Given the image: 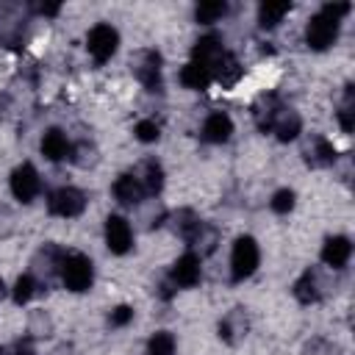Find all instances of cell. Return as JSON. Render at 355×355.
Segmentation results:
<instances>
[{"label":"cell","mask_w":355,"mask_h":355,"mask_svg":"<svg viewBox=\"0 0 355 355\" xmlns=\"http://www.w3.org/2000/svg\"><path fill=\"white\" fill-rule=\"evenodd\" d=\"M349 11V3H327L305 25V42L311 50H327L338 39V22Z\"/></svg>","instance_id":"cell-1"},{"label":"cell","mask_w":355,"mask_h":355,"mask_svg":"<svg viewBox=\"0 0 355 355\" xmlns=\"http://www.w3.org/2000/svg\"><path fill=\"white\" fill-rule=\"evenodd\" d=\"M61 280L69 291L80 294V291H89L92 283H94V266H92V258L83 255V252H69L61 258Z\"/></svg>","instance_id":"cell-2"},{"label":"cell","mask_w":355,"mask_h":355,"mask_svg":"<svg viewBox=\"0 0 355 355\" xmlns=\"http://www.w3.org/2000/svg\"><path fill=\"white\" fill-rule=\"evenodd\" d=\"M258 261H261V250H258L255 239L252 236H239L233 241V252H230V277H233V283L247 280L258 269Z\"/></svg>","instance_id":"cell-3"},{"label":"cell","mask_w":355,"mask_h":355,"mask_svg":"<svg viewBox=\"0 0 355 355\" xmlns=\"http://www.w3.org/2000/svg\"><path fill=\"white\" fill-rule=\"evenodd\" d=\"M86 47H89V55L94 58V64H105V61L116 53V47H119V33H116V28H111V25H105V22L94 25V28L89 31V36H86Z\"/></svg>","instance_id":"cell-4"},{"label":"cell","mask_w":355,"mask_h":355,"mask_svg":"<svg viewBox=\"0 0 355 355\" xmlns=\"http://www.w3.org/2000/svg\"><path fill=\"white\" fill-rule=\"evenodd\" d=\"M83 208H86V194L75 186H61L47 197V211L55 216H64V219L80 216Z\"/></svg>","instance_id":"cell-5"},{"label":"cell","mask_w":355,"mask_h":355,"mask_svg":"<svg viewBox=\"0 0 355 355\" xmlns=\"http://www.w3.org/2000/svg\"><path fill=\"white\" fill-rule=\"evenodd\" d=\"M42 189V180H39V172L33 164H19L14 172H11V194L19 200V202H31Z\"/></svg>","instance_id":"cell-6"},{"label":"cell","mask_w":355,"mask_h":355,"mask_svg":"<svg viewBox=\"0 0 355 355\" xmlns=\"http://www.w3.org/2000/svg\"><path fill=\"white\" fill-rule=\"evenodd\" d=\"M225 53H227V50L222 47V39L214 36V33H208V36H202V39L194 42V47H191V61L200 64V67H205V69L211 72V78H214V69L219 67V61H222Z\"/></svg>","instance_id":"cell-7"},{"label":"cell","mask_w":355,"mask_h":355,"mask_svg":"<svg viewBox=\"0 0 355 355\" xmlns=\"http://www.w3.org/2000/svg\"><path fill=\"white\" fill-rule=\"evenodd\" d=\"M105 247L114 252V255H125L130 247H133V230L128 225L125 216H116L111 214L105 219Z\"/></svg>","instance_id":"cell-8"},{"label":"cell","mask_w":355,"mask_h":355,"mask_svg":"<svg viewBox=\"0 0 355 355\" xmlns=\"http://www.w3.org/2000/svg\"><path fill=\"white\" fill-rule=\"evenodd\" d=\"M136 78L147 92H161V55L155 50H144L136 61Z\"/></svg>","instance_id":"cell-9"},{"label":"cell","mask_w":355,"mask_h":355,"mask_svg":"<svg viewBox=\"0 0 355 355\" xmlns=\"http://www.w3.org/2000/svg\"><path fill=\"white\" fill-rule=\"evenodd\" d=\"M172 283L180 286V288H191L200 283V255L194 252H183L175 263H172V272H169Z\"/></svg>","instance_id":"cell-10"},{"label":"cell","mask_w":355,"mask_h":355,"mask_svg":"<svg viewBox=\"0 0 355 355\" xmlns=\"http://www.w3.org/2000/svg\"><path fill=\"white\" fill-rule=\"evenodd\" d=\"M230 133H233V119H230L227 114L214 111V114L205 116V122H202V139H205V141L222 144V141L230 139Z\"/></svg>","instance_id":"cell-11"},{"label":"cell","mask_w":355,"mask_h":355,"mask_svg":"<svg viewBox=\"0 0 355 355\" xmlns=\"http://www.w3.org/2000/svg\"><path fill=\"white\" fill-rule=\"evenodd\" d=\"M349 255H352V244H349L347 236H330V239L324 241V247H322V261H324L327 266H333V269L347 266Z\"/></svg>","instance_id":"cell-12"},{"label":"cell","mask_w":355,"mask_h":355,"mask_svg":"<svg viewBox=\"0 0 355 355\" xmlns=\"http://www.w3.org/2000/svg\"><path fill=\"white\" fill-rule=\"evenodd\" d=\"M69 153H72V144H69V139H67L64 130L50 128V130L42 136V155H44L47 161H64Z\"/></svg>","instance_id":"cell-13"},{"label":"cell","mask_w":355,"mask_h":355,"mask_svg":"<svg viewBox=\"0 0 355 355\" xmlns=\"http://www.w3.org/2000/svg\"><path fill=\"white\" fill-rule=\"evenodd\" d=\"M272 130H275V136H277L280 141H291V139L300 136V130H302V119H300L297 111H291V108L283 105V108L277 111L275 122H272Z\"/></svg>","instance_id":"cell-14"},{"label":"cell","mask_w":355,"mask_h":355,"mask_svg":"<svg viewBox=\"0 0 355 355\" xmlns=\"http://www.w3.org/2000/svg\"><path fill=\"white\" fill-rule=\"evenodd\" d=\"M114 197L122 202V205H136L141 197H144V189H141V180L136 175H119L114 180Z\"/></svg>","instance_id":"cell-15"},{"label":"cell","mask_w":355,"mask_h":355,"mask_svg":"<svg viewBox=\"0 0 355 355\" xmlns=\"http://www.w3.org/2000/svg\"><path fill=\"white\" fill-rule=\"evenodd\" d=\"M305 161L311 166H333L336 164V147L324 136H313V144L305 147Z\"/></svg>","instance_id":"cell-16"},{"label":"cell","mask_w":355,"mask_h":355,"mask_svg":"<svg viewBox=\"0 0 355 355\" xmlns=\"http://www.w3.org/2000/svg\"><path fill=\"white\" fill-rule=\"evenodd\" d=\"M283 105L277 103V97L275 94H263L258 103H255V108H252V116H255V125L266 133V130H272V122H275V116H277V111H280Z\"/></svg>","instance_id":"cell-17"},{"label":"cell","mask_w":355,"mask_h":355,"mask_svg":"<svg viewBox=\"0 0 355 355\" xmlns=\"http://www.w3.org/2000/svg\"><path fill=\"white\" fill-rule=\"evenodd\" d=\"M241 75H244V69H241V64L236 61V55H233V53H225V55H222V61H219V67L214 69V80H219L225 89L236 86Z\"/></svg>","instance_id":"cell-18"},{"label":"cell","mask_w":355,"mask_h":355,"mask_svg":"<svg viewBox=\"0 0 355 355\" xmlns=\"http://www.w3.org/2000/svg\"><path fill=\"white\" fill-rule=\"evenodd\" d=\"M294 297L300 300V302H305V305H311V302H316L319 297H322V291H319V277H316V272H302V277L294 283Z\"/></svg>","instance_id":"cell-19"},{"label":"cell","mask_w":355,"mask_h":355,"mask_svg":"<svg viewBox=\"0 0 355 355\" xmlns=\"http://www.w3.org/2000/svg\"><path fill=\"white\" fill-rule=\"evenodd\" d=\"M214 78H211V72L205 69V67H200V64H194V61H189L183 69H180V83L186 86V89H205L208 83H211Z\"/></svg>","instance_id":"cell-20"},{"label":"cell","mask_w":355,"mask_h":355,"mask_svg":"<svg viewBox=\"0 0 355 355\" xmlns=\"http://www.w3.org/2000/svg\"><path fill=\"white\" fill-rule=\"evenodd\" d=\"M291 11V3H261L258 6V25L261 28H275L286 14Z\"/></svg>","instance_id":"cell-21"},{"label":"cell","mask_w":355,"mask_h":355,"mask_svg":"<svg viewBox=\"0 0 355 355\" xmlns=\"http://www.w3.org/2000/svg\"><path fill=\"white\" fill-rule=\"evenodd\" d=\"M225 14H227V3H222V0H208V3H200L194 8V19L202 25H211V22L222 19Z\"/></svg>","instance_id":"cell-22"},{"label":"cell","mask_w":355,"mask_h":355,"mask_svg":"<svg viewBox=\"0 0 355 355\" xmlns=\"http://www.w3.org/2000/svg\"><path fill=\"white\" fill-rule=\"evenodd\" d=\"M144 194H158L164 189V169L158 161H144V178H141Z\"/></svg>","instance_id":"cell-23"},{"label":"cell","mask_w":355,"mask_h":355,"mask_svg":"<svg viewBox=\"0 0 355 355\" xmlns=\"http://www.w3.org/2000/svg\"><path fill=\"white\" fill-rule=\"evenodd\" d=\"M147 355H175V338L166 330H158L147 341Z\"/></svg>","instance_id":"cell-24"},{"label":"cell","mask_w":355,"mask_h":355,"mask_svg":"<svg viewBox=\"0 0 355 355\" xmlns=\"http://www.w3.org/2000/svg\"><path fill=\"white\" fill-rule=\"evenodd\" d=\"M33 291H36L33 275H19L17 283H14V302H17V305H25V302L33 297Z\"/></svg>","instance_id":"cell-25"},{"label":"cell","mask_w":355,"mask_h":355,"mask_svg":"<svg viewBox=\"0 0 355 355\" xmlns=\"http://www.w3.org/2000/svg\"><path fill=\"white\" fill-rule=\"evenodd\" d=\"M294 202H297V194L291 189H280L272 194V211L275 214H288L294 208Z\"/></svg>","instance_id":"cell-26"},{"label":"cell","mask_w":355,"mask_h":355,"mask_svg":"<svg viewBox=\"0 0 355 355\" xmlns=\"http://www.w3.org/2000/svg\"><path fill=\"white\" fill-rule=\"evenodd\" d=\"M352 86H347V92H344V103H341V108H338V122H341V130L344 133H349L352 130Z\"/></svg>","instance_id":"cell-27"},{"label":"cell","mask_w":355,"mask_h":355,"mask_svg":"<svg viewBox=\"0 0 355 355\" xmlns=\"http://www.w3.org/2000/svg\"><path fill=\"white\" fill-rule=\"evenodd\" d=\"M136 139L139 141H144V144H150V141H158V136H161V128L153 122V119H141L139 125H136Z\"/></svg>","instance_id":"cell-28"},{"label":"cell","mask_w":355,"mask_h":355,"mask_svg":"<svg viewBox=\"0 0 355 355\" xmlns=\"http://www.w3.org/2000/svg\"><path fill=\"white\" fill-rule=\"evenodd\" d=\"M130 319H133V308H130V305H119V308L111 311L108 324H111V327H125Z\"/></svg>","instance_id":"cell-29"},{"label":"cell","mask_w":355,"mask_h":355,"mask_svg":"<svg viewBox=\"0 0 355 355\" xmlns=\"http://www.w3.org/2000/svg\"><path fill=\"white\" fill-rule=\"evenodd\" d=\"M58 3H50V6H39V14H47V17H53V14H58Z\"/></svg>","instance_id":"cell-30"},{"label":"cell","mask_w":355,"mask_h":355,"mask_svg":"<svg viewBox=\"0 0 355 355\" xmlns=\"http://www.w3.org/2000/svg\"><path fill=\"white\" fill-rule=\"evenodd\" d=\"M3 294H6V286H3V280H0V300H3Z\"/></svg>","instance_id":"cell-31"},{"label":"cell","mask_w":355,"mask_h":355,"mask_svg":"<svg viewBox=\"0 0 355 355\" xmlns=\"http://www.w3.org/2000/svg\"><path fill=\"white\" fill-rule=\"evenodd\" d=\"M0 355H3V352H0Z\"/></svg>","instance_id":"cell-32"}]
</instances>
